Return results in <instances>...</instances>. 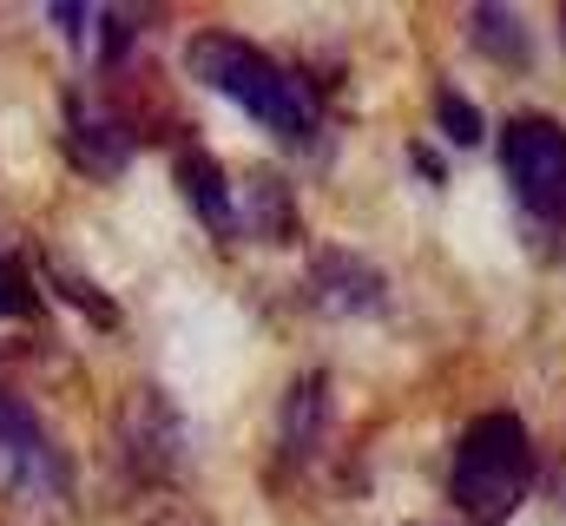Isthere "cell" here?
Instances as JSON below:
<instances>
[{"instance_id": "cell-1", "label": "cell", "mask_w": 566, "mask_h": 526, "mask_svg": "<svg viewBox=\"0 0 566 526\" xmlns=\"http://www.w3.org/2000/svg\"><path fill=\"white\" fill-rule=\"evenodd\" d=\"M185 66H191V80H205L211 93L238 99L258 126H271L277 138H303L310 119H316L310 93L283 73L271 53H258V46L238 40V33H218V27L191 33V40H185Z\"/></svg>"}, {"instance_id": "cell-2", "label": "cell", "mask_w": 566, "mask_h": 526, "mask_svg": "<svg viewBox=\"0 0 566 526\" xmlns=\"http://www.w3.org/2000/svg\"><path fill=\"white\" fill-rule=\"evenodd\" d=\"M534 487V441L527 421L494 408L481 421H468L461 448H454V507L481 526H501Z\"/></svg>"}, {"instance_id": "cell-3", "label": "cell", "mask_w": 566, "mask_h": 526, "mask_svg": "<svg viewBox=\"0 0 566 526\" xmlns=\"http://www.w3.org/2000/svg\"><path fill=\"white\" fill-rule=\"evenodd\" d=\"M0 494L27 507H66L73 501V461L46 434L40 408L0 382Z\"/></svg>"}, {"instance_id": "cell-4", "label": "cell", "mask_w": 566, "mask_h": 526, "mask_svg": "<svg viewBox=\"0 0 566 526\" xmlns=\"http://www.w3.org/2000/svg\"><path fill=\"white\" fill-rule=\"evenodd\" d=\"M501 165L534 224H566V132L541 113H521L501 132Z\"/></svg>"}, {"instance_id": "cell-5", "label": "cell", "mask_w": 566, "mask_h": 526, "mask_svg": "<svg viewBox=\"0 0 566 526\" xmlns=\"http://www.w3.org/2000/svg\"><path fill=\"white\" fill-rule=\"evenodd\" d=\"M119 448L133 461L139 481H178L185 474V428H178V408L158 389H139L119 414Z\"/></svg>"}, {"instance_id": "cell-6", "label": "cell", "mask_w": 566, "mask_h": 526, "mask_svg": "<svg viewBox=\"0 0 566 526\" xmlns=\"http://www.w3.org/2000/svg\"><path fill=\"white\" fill-rule=\"evenodd\" d=\"M60 119H66V158H73L86 178H119V171L133 165V132H126V119H119L113 106H99V99H86V93H66Z\"/></svg>"}, {"instance_id": "cell-7", "label": "cell", "mask_w": 566, "mask_h": 526, "mask_svg": "<svg viewBox=\"0 0 566 526\" xmlns=\"http://www.w3.org/2000/svg\"><path fill=\"white\" fill-rule=\"evenodd\" d=\"M310 290H316V303L336 309V316H369V309L389 296L382 270H376L369 257H356V251H316V263H310Z\"/></svg>"}, {"instance_id": "cell-8", "label": "cell", "mask_w": 566, "mask_h": 526, "mask_svg": "<svg viewBox=\"0 0 566 526\" xmlns=\"http://www.w3.org/2000/svg\"><path fill=\"white\" fill-rule=\"evenodd\" d=\"M329 408H336V394H329V376L323 369H303L290 394H283V414H277V448L283 461H310L316 448H323V434H329Z\"/></svg>"}, {"instance_id": "cell-9", "label": "cell", "mask_w": 566, "mask_h": 526, "mask_svg": "<svg viewBox=\"0 0 566 526\" xmlns=\"http://www.w3.org/2000/svg\"><path fill=\"white\" fill-rule=\"evenodd\" d=\"M468 40H474L494 66H507V73L534 66V33H527V20H521L514 7H501V0H481V7L468 13Z\"/></svg>"}, {"instance_id": "cell-10", "label": "cell", "mask_w": 566, "mask_h": 526, "mask_svg": "<svg viewBox=\"0 0 566 526\" xmlns=\"http://www.w3.org/2000/svg\"><path fill=\"white\" fill-rule=\"evenodd\" d=\"M178 191H185V204L198 211V224H211V231H238V204H231V185H224L218 158H205V151H178Z\"/></svg>"}, {"instance_id": "cell-11", "label": "cell", "mask_w": 566, "mask_h": 526, "mask_svg": "<svg viewBox=\"0 0 566 526\" xmlns=\"http://www.w3.org/2000/svg\"><path fill=\"white\" fill-rule=\"evenodd\" d=\"M251 231H258V238H271V244H283V238L296 231V218H290V191L271 185V178H258V185H251Z\"/></svg>"}, {"instance_id": "cell-12", "label": "cell", "mask_w": 566, "mask_h": 526, "mask_svg": "<svg viewBox=\"0 0 566 526\" xmlns=\"http://www.w3.org/2000/svg\"><path fill=\"white\" fill-rule=\"evenodd\" d=\"M434 119H441V132H448L454 145H481V113L468 106V93L441 86V93H434Z\"/></svg>"}, {"instance_id": "cell-13", "label": "cell", "mask_w": 566, "mask_h": 526, "mask_svg": "<svg viewBox=\"0 0 566 526\" xmlns=\"http://www.w3.org/2000/svg\"><path fill=\"white\" fill-rule=\"evenodd\" d=\"M7 309H13V316H27V309H33V296H27V276H20V263L0 257V316H7Z\"/></svg>"}, {"instance_id": "cell-14", "label": "cell", "mask_w": 566, "mask_h": 526, "mask_svg": "<svg viewBox=\"0 0 566 526\" xmlns=\"http://www.w3.org/2000/svg\"><path fill=\"white\" fill-rule=\"evenodd\" d=\"M165 526H198V520H165Z\"/></svg>"}, {"instance_id": "cell-15", "label": "cell", "mask_w": 566, "mask_h": 526, "mask_svg": "<svg viewBox=\"0 0 566 526\" xmlns=\"http://www.w3.org/2000/svg\"><path fill=\"white\" fill-rule=\"evenodd\" d=\"M560 33H566V13H560Z\"/></svg>"}]
</instances>
